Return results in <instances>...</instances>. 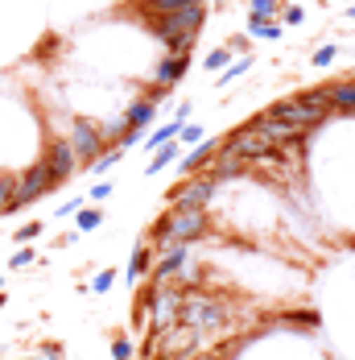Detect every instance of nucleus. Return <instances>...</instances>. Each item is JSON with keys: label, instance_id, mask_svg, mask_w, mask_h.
<instances>
[{"label": "nucleus", "instance_id": "37998d69", "mask_svg": "<svg viewBox=\"0 0 355 360\" xmlns=\"http://www.w3.org/2000/svg\"><path fill=\"white\" fill-rule=\"evenodd\" d=\"M0 286H4V278H0Z\"/></svg>", "mask_w": 355, "mask_h": 360}, {"label": "nucleus", "instance_id": "473e14b6", "mask_svg": "<svg viewBox=\"0 0 355 360\" xmlns=\"http://www.w3.org/2000/svg\"><path fill=\"white\" fill-rule=\"evenodd\" d=\"M34 261H37V257H34V249H17V252H13V261H8V265H13V269H29Z\"/></svg>", "mask_w": 355, "mask_h": 360}, {"label": "nucleus", "instance_id": "f704fd0d", "mask_svg": "<svg viewBox=\"0 0 355 360\" xmlns=\"http://www.w3.org/2000/svg\"><path fill=\"white\" fill-rule=\"evenodd\" d=\"M178 137H182L186 145H199V141H203V129H199V124H182V129H178Z\"/></svg>", "mask_w": 355, "mask_h": 360}, {"label": "nucleus", "instance_id": "2eb2a0df", "mask_svg": "<svg viewBox=\"0 0 355 360\" xmlns=\"http://www.w3.org/2000/svg\"><path fill=\"white\" fill-rule=\"evenodd\" d=\"M186 71H190V54H170V58L153 71V87H174Z\"/></svg>", "mask_w": 355, "mask_h": 360}, {"label": "nucleus", "instance_id": "a211bd4d", "mask_svg": "<svg viewBox=\"0 0 355 360\" xmlns=\"http://www.w3.org/2000/svg\"><path fill=\"white\" fill-rule=\"evenodd\" d=\"M153 112H157V104L141 96V100H133V104H128V112H124V124H128V129H145V124L153 120Z\"/></svg>", "mask_w": 355, "mask_h": 360}, {"label": "nucleus", "instance_id": "f8f14e48", "mask_svg": "<svg viewBox=\"0 0 355 360\" xmlns=\"http://www.w3.org/2000/svg\"><path fill=\"white\" fill-rule=\"evenodd\" d=\"M153 340L161 344V352H166V360H170V356H190V348H194V344H199L203 335L178 323L174 331H166V335H153Z\"/></svg>", "mask_w": 355, "mask_h": 360}, {"label": "nucleus", "instance_id": "9b49d317", "mask_svg": "<svg viewBox=\"0 0 355 360\" xmlns=\"http://www.w3.org/2000/svg\"><path fill=\"white\" fill-rule=\"evenodd\" d=\"M248 129H252V133H256L264 145H273V149H281V145H289V141H302V129L281 124V120H269V116H256Z\"/></svg>", "mask_w": 355, "mask_h": 360}, {"label": "nucleus", "instance_id": "4468645a", "mask_svg": "<svg viewBox=\"0 0 355 360\" xmlns=\"http://www.w3.org/2000/svg\"><path fill=\"white\" fill-rule=\"evenodd\" d=\"M244 166L248 162H240V158H232L227 149H215V158L207 162V179L223 182V179H236V174H244Z\"/></svg>", "mask_w": 355, "mask_h": 360}, {"label": "nucleus", "instance_id": "c03bdc74", "mask_svg": "<svg viewBox=\"0 0 355 360\" xmlns=\"http://www.w3.org/2000/svg\"><path fill=\"white\" fill-rule=\"evenodd\" d=\"M351 116H355V112H351Z\"/></svg>", "mask_w": 355, "mask_h": 360}, {"label": "nucleus", "instance_id": "7ed1b4c3", "mask_svg": "<svg viewBox=\"0 0 355 360\" xmlns=\"http://www.w3.org/2000/svg\"><path fill=\"white\" fill-rule=\"evenodd\" d=\"M182 327L207 335V331H223L227 327V307L215 294H186L182 298Z\"/></svg>", "mask_w": 355, "mask_h": 360}, {"label": "nucleus", "instance_id": "9d476101", "mask_svg": "<svg viewBox=\"0 0 355 360\" xmlns=\"http://www.w3.org/2000/svg\"><path fill=\"white\" fill-rule=\"evenodd\" d=\"M46 166H50V174H54V182H67V179H74V149H71V141L67 137H58V141H50V149H46V158H41Z\"/></svg>", "mask_w": 355, "mask_h": 360}, {"label": "nucleus", "instance_id": "72a5a7b5", "mask_svg": "<svg viewBox=\"0 0 355 360\" xmlns=\"http://www.w3.org/2000/svg\"><path fill=\"white\" fill-rule=\"evenodd\" d=\"M107 195H112V182H95V186H91V191H87V203H104Z\"/></svg>", "mask_w": 355, "mask_h": 360}, {"label": "nucleus", "instance_id": "4c0bfd02", "mask_svg": "<svg viewBox=\"0 0 355 360\" xmlns=\"http://www.w3.org/2000/svg\"><path fill=\"white\" fill-rule=\"evenodd\" d=\"M170 360H227L223 352H190V356H170Z\"/></svg>", "mask_w": 355, "mask_h": 360}, {"label": "nucleus", "instance_id": "ddd939ff", "mask_svg": "<svg viewBox=\"0 0 355 360\" xmlns=\"http://www.w3.org/2000/svg\"><path fill=\"white\" fill-rule=\"evenodd\" d=\"M186 249H190V245H170V249H161V261H153V282H157V286H166L174 274H182Z\"/></svg>", "mask_w": 355, "mask_h": 360}, {"label": "nucleus", "instance_id": "6e6552de", "mask_svg": "<svg viewBox=\"0 0 355 360\" xmlns=\"http://www.w3.org/2000/svg\"><path fill=\"white\" fill-rule=\"evenodd\" d=\"M67 141H71L74 158L87 162V166L104 153V133H100V124H95V120H83V116L71 120V137H67Z\"/></svg>", "mask_w": 355, "mask_h": 360}, {"label": "nucleus", "instance_id": "c85d7f7f", "mask_svg": "<svg viewBox=\"0 0 355 360\" xmlns=\"http://www.w3.org/2000/svg\"><path fill=\"white\" fill-rule=\"evenodd\" d=\"M37 236H41V224H21V228H17V245H34Z\"/></svg>", "mask_w": 355, "mask_h": 360}, {"label": "nucleus", "instance_id": "1a4fd4ad", "mask_svg": "<svg viewBox=\"0 0 355 360\" xmlns=\"http://www.w3.org/2000/svg\"><path fill=\"white\" fill-rule=\"evenodd\" d=\"M215 195V179H207V174H194L190 182H182L174 191V212H207V203H211Z\"/></svg>", "mask_w": 355, "mask_h": 360}, {"label": "nucleus", "instance_id": "c9c22d12", "mask_svg": "<svg viewBox=\"0 0 355 360\" xmlns=\"http://www.w3.org/2000/svg\"><path fill=\"white\" fill-rule=\"evenodd\" d=\"M83 207H87V199H67V203L58 207V216H79Z\"/></svg>", "mask_w": 355, "mask_h": 360}, {"label": "nucleus", "instance_id": "dca6fc26", "mask_svg": "<svg viewBox=\"0 0 355 360\" xmlns=\"http://www.w3.org/2000/svg\"><path fill=\"white\" fill-rule=\"evenodd\" d=\"M326 100H330V108L335 112H355V79H343V83H335V87H326Z\"/></svg>", "mask_w": 355, "mask_h": 360}, {"label": "nucleus", "instance_id": "2f4dec72", "mask_svg": "<svg viewBox=\"0 0 355 360\" xmlns=\"http://www.w3.org/2000/svg\"><path fill=\"white\" fill-rule=\"evenodd\" d=\"M112 282H116V274H112V269H104V274H95V278H91V290H95V294H107V290H112Z\"/></svg>", "mask_w": 355, "mask_h": 360}, {"label": "nucleus", "instance_id": "aec40b11", "mask_svg": "<svg viewBox=\"0 0 355 360\" xmlns=\"http://www.w3.org/2000/svg\"><path fill=\"white\" fill-rule=\"evenodd\" d=\"M186 4H203V0H141V13L153 21V17H166V13H178Z\"/></svg>", "mask_w": 355, "mask_h": 360}, {"label": "nucleus", "instance_id": "b1692460", "mask_svg": "<svg viewBox=\"0 0 355 360\" xmlns=\"http://www.w3.org/2000/svg\"><path fill=\"white\" fill-rule=\"evenodd\" d=\"M74 224H79V232H91V228H100V224H104V212L87 203V207H83V212L74 216Z\"/></svg>", "mask_w": 355, "mask_h": 360}, {"label": "nucleus", "instance_id": "0eeeda50", "mask_svg": "<svg viewBox=\"0 0 355 360\" xmlns=\"http://www.w3.org/2000/svg\"><path fill=\"white\" fill-rule=\"evenodd\" d=\"M219 149H227L232 158H240V162H281V149H273V145H264L256 133H252L248 124L240 129V133H232V137H223Z\"/></svg>", "mask_w": 355, "mask_h": 360}, {"label": "nucleus", "instance_id": "f03ea898", "mask_svg": "<svg viewBox=\"0 0 355 360\" xmlns=\"http://www.w3.org/2000/svg\"><path fill=\"white\" fill-rule=\"evenodd\" d=\"M207 232V212H166V216L153 224V232H149V240L157 245V249H170V245H190V240H199Z\"/></svg>", "mask_w": 355, "mask_h": 360}, {"label": "nucleus", "instance_id": "c756f323", "mask_svg": "<svg viewBox=\"0 0 355 360\" xmlns=\"http://www.w3.org/2000/svg\"><path fill=\"white\" fill-rule=\"evenodd\" d=\"M252 67V58H236V63H232V67H227V71H219V83H232V79H236V75H244Z\"/></svg>", "mask_w": 355, "mask_h": 360}, {"label": "nucleus", "instance_id": "4be33fe9", "mask_svg": "<svg viewBox=\"0 0 355 360\" xmlns=\"http://www.w3.org/2000/svg\"><path fill=\"white\" fill-rule=\"evenodd\" d=\"M248 30H252V37H269V41H277V37L285 34L277 21H264V17H252L248 21Z\"/></svg>", "mask_w": 355, "mask_h": 360}, {"label": "nucleus", "instance_id": "cd10ccee", "mask_svg": "<svg viewBox=\"0 0 355 360\" xmlns=\"http://www.w3.org/2000/svg\"><path fill=\"white\" fill-rule=\"evenodd\" d=\"M112 356L116 360H133V340H128V335H116V340H112Z\"/></svg>", "mask_w": 355, "mask_h": 360}, {"label": "nucleus", "instance_id": "bb28decb", "mask_svg": "<svg viewBox=\"0 0 355 360\" xmlns=\"http://www.w3.org/2000/svg\"><path fill=\"white\" fill-rule=\"evenodd\" d=\"M13 186H17L13 174H0V216H8V212H13Z\"/></svg>", "mask_w": 355, "mask_h": 360}, {"label": "nucleus", "instance_id": "a19ab883", "mask_svg": "<svg viewBox=\"0 0 355 360\" xmlns=\"http://www.w3.org/2000/svg\"><path fill=\"white\" fill-rule=\"evenodd\" d=\"M4 302H8V298H4V294H0V307H4Z\"/></svg>", "mask_w": 355, "mask_h": 360}, {"label": "nucleus", "instance_id": "393cba45", "mask_svg": "<svg viewBox=\"0 0 355 360\" xmlns=\"http://www.w3.org/2000/svg\"><path fill=\"white\" fill-rule=\"evenodd\" d=\"M227 63H232V50H227V46H219V50H211V54H207V58H203V67H207V71H227Z\"/></svg>", "mask_w": 355, "mask_h": 360}, {"label": "nucleus", "instance_id": "423d86ee", "mask_svg": "<svg viewBox=\"0 0 355 360\" xmlns=\"http://www.w3.org/2000/svg\"><path fill=\"white\" fill-rule=\"evenodd\" d=\"M54 186H58V182H54V174H50V166H46V162L25 166V170L17 174V186H13V212L37 203V199H41V195H50Z\"/></svg>", "mask_w": 355, "mask_h": 360}, {"label": "nucleus", "instance_id": "ea45409f", "mask_svg": "<svg viewBox=\"0 0 355 360\" xmlns=\"http://www.w3.org/2000/svg\"><path fill=\"white\" fill-rule=\"evenodd\" d=\"M25 360H46V356H25Z\"/></svg>", "mask_w": 355, "mask_h": 360}, {"label": "nucleus", "instance_id": "7c9ffc66", "mask_svg": "<svg viewBox=\"0 0 355 360\" xmlns=\"http://www.w3.org/2000/svg\"><path fill=\"white\" fill-rule=\"evenodd\" d=\"M281 17H285V25H302V21H306V8H302V4H285Z\"/></svg>", "mask_w": 355, "mask_h": 360}, {"label": "nucleus", "instance_id": "5701e85b", "mask_svg": "<svg viewBox=\"0 0 355 360\" xmlns=\"http://www.w3.org/2000/svg\"><path fill=\"white\" fill-rule=\"evenodd\" d=\"M120 153H124V149H120V145H116V149H107V153H100V158H95V162H91V174H95V179H104L107 170H112V166H116V162H120Z\"/></svg>", "mask_w": 355, "mask_h": 360}, {"label": "nucleus", "instance_id": "39448f33", "mask_svg": "<svg viewBox=\"0 0 355 360\" xmlns=\"http://www.w3.org/2000/svg\"><path fill=\"white\" fill-rule=\"evenodd\" d=\"M149 331L153 335H166L182 323V294L178 290H166V286H153L149 290Z\"/></svg>", "mask_w": 355, "mask_h": 360}, {"label": "nucleus", "instance_id": "a878e982", "mask_svg": "<svg viewBox=\"0 0 355 360\" xmlns=\"http://www.w3.org/2000/svg\"><path fill=\"white\" fill-rule=\"evenodd\" d=\"M252 17H264V21H273L277 13H281V0H248Z\"/></svg>", "mask_w": 355, "mask_h": 360}, {"label": "nucleus", "instance_id": "79ce46f5", "mask_svg": "<svg viewBox=\"0 0 355 360\" xmlns=\"http://www.w3.org/2000/svg\"><path fill=\"white\" fill-rule=\"evenodd\" d=\"M347 13H351V17H355V4H351V8H347Z\"/></svg>", "mask_w": 355, "mask_h": 360}, {"label": "nucleus", "instance_id": "e433bc0d", "mask_svg": "<svg viewBox=\"0 0 355 360\" xmlns=\"http://www.w3.org/2000/svg\"><path fill=\"white\" fill-rule=\"evenodd\" d=\"M330 63H335V46H322L314 54V67H330Z\"/></svg>", "mask_w": 355, "mask_h": 360}, {"label": "nucleus", "instance_id": "6ab92c4d", "mask_svg": "<svg viewBox=\"0 0 355 360\" xmlns=\"http://www.w3.org/2000/svg\"><path fill=\"white\" fill-rule=\"evenodd\" d=\"M215 149H219V141H203L190 158H186V162H182V170H186V174H203V170H207V162L215 158Z\"/></svg>", "mask_w": 355, "mask_h": 360}, {"label": "nucleus", "instance_id": "f257e3e1", "mask_svg": "<svg viewBox=\"0 0 355 360\" xmlns=\"http://www.w3.org/2000/svg\"><path fill=\"white\" fill-rule=\"evenodd\" d=\"M326 112H330V100H326V87H314V91H302V96H293V100H277V104H269V112H260V116H269V120H281V124H293V129H314L326 120Z\"/></svg>", "mask_w": 355, "mask_h": 360}, {"label": "nucleus", "instance_id": "58836bf2", "mask_svg": "<svg viewBox=\"0 0 355 360\" xmlns=\"http://www.w3.org/2000/svg\"><path fill=\"white\" fill-rule=\"evenodd\" d=\"M186 116H190V104H178V112H174V120H178V124H186Z\"/></svg>", "mask_w": 355, "mask_h": 360}, {"label": "nucleus", "instance_id": "412c9836", "mask_svg": "<svg viewBox=\"0 0 355 360\" xmlns=\"http://www.w3.org/2000/svg\"><path fill=\"white\" fill-rule=\"evenodd\" d=\"M174 158H178V145H174V141H166L161 149H157V153H153V162L145 166V174H161V170H166Z\"/></svg>", "mask_w": 355, "mask_h": 360}, {"label": "nucleus", "instance_id": "f3484780", "mask_svg": "<svg viewBox=\"0 0 355 360\" xmlns=\"http://www.w3.org/2000/svg\"><path fill=\"white\" fill-rule=\"evenodd\" d=\"M145 274H153V245H137L128 257V282H137Z\"/></svg>", "mask_w": 355, "mask_h": 360}, {"label": "nucleus", "instance_id": "20e7f679", "mask_svg": "<svg viewBox=\"0 0 355 360\" xmlns=\"http://www.w3.org/2000/svg\"><path fill=\"white\" fill-rule=\"evenodd\" d=\"M207 25V4H186L178 13H166V17H153L149 30L161 37L166 46L170 41H182V37H199V30Z\"/></svg>", "mask_w": 355, "mask_h": 360}]
</instances>
